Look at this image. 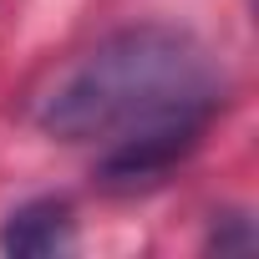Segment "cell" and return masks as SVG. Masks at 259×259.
<instances>
[{"instance_id":"obj_1","label":"cell","mask_w":259,"mask_h":259,"mask_svg":"<svg viewBox=\"0 0 259 259\" xmlns=\"http://www.w3.org/2000/svg\"><path fill=\"white\" fill-rule=\"evenodd\" d=\"M224 76L183 26H127L76 56L36 102V127L56 143H107L178 107H219Z\"/></svg>"},{"instance_id":"obj_4","label":"cell","mask_w":259,"mask_h":259,"mask_svg":"<svg viewBox=\"0 0 259 259\" xmlns=\"http://www.w3.org/2000/svg\"><path fill=\"white\" fill-rule=\"evenodd\" d=\"M203 244H208L213 254H254L259 234H254V219H249L244 208H234V213H219V219H213V229H208Z\"/></svg>"},{"instance_id":"obj_3","label":"cell","mask_w":259,"mask_h":259,"mask_svg":"<svg viewBox=\"0 0 259 259\" xmlns=\"http://www.w3.org/2000/svg\"><path fill=\"white\" fill-rule=\"evenodd\" d=\"M71 244H76V219L66 198H31L11 208L0 224V249L16 259H51V254H66Z\"/></svg>"},{"instance_id":"obj_2","label":"cell","mask_w":259,"mask_h":259,"mask_svg":"<svg viewBox=\"0 0 259 259\" xmlns=\"http://www.w3.org/2000/svg\"><path fill=\"white\" fill-rule=\"evenodd\" d=\"M219 107H178V112H163V117H148L127 133L107 138V153L97 158L92 178L97 188L107 193H143L153 183H163L208 133Z\"/></svg>"}]
</instances>
